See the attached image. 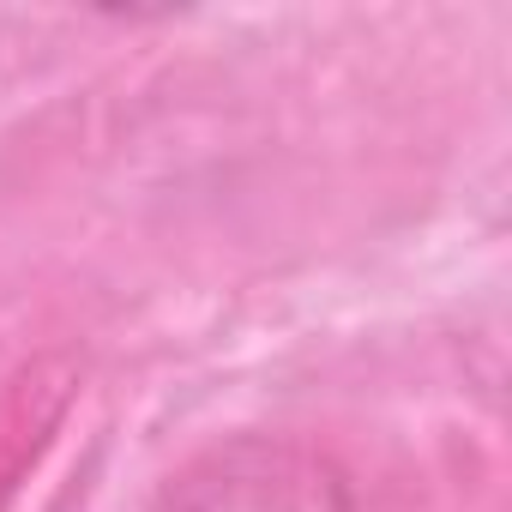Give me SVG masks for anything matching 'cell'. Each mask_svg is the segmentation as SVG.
Masks as SVG:
<instances>
[{
  "label": "cell",
  "instance_id": "cell-1",
  "mask_svg": "<svg viewBox=\"0 0 512 512\" xmlns=\"http://www.w3.org/2000/svg\"><path fill=\"white\" fill-rule=\"evenodd\" d=\"M151 512H356V488L314 440L223 434L163 476Z\"/></svg>",
  "mask_w": 512,
  "mask_h": 512
},
{
  "label": "cell",
  "instance_id": "cell-2",
  "mask_svg": "<svg viewBox=\"0 0 512 512\" xmlns=\"http://www.w3.org/2000/svg\"><path fill=\"white\" fill-rule=\"evenodd\" d=\"M85 392V362L73 350H49L19 362L0 380V512H13L31 488V476L43 470V458L55 452L73 404Z\"/></svg>",
  "mask_w": 512,
  "mask_h": 512
}]
</instances>
